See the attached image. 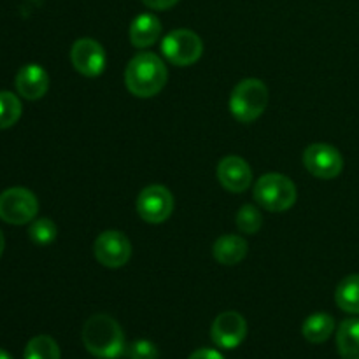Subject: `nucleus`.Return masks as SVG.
I'll return each mask as SVG.
<instances>
[{
  "instance_id": "f257e3e1",
  "label": "nucleus",
  "mask_w": 359,
  "mask_h": 359,
  "mask_svg": "<svg viewBox=\"0 0 359 359\" xmlns=\"http://www.w3.org/2000/svg\"><path fill=\"white\" fill-rule=\"evenodd\" d=\"M81 339L88 353L98 359H118L126 354L123 328L109 314H93L88 318Z\"/></svg>"
},
{
  "instance_id": "f03ea898",
  "label": "nucleus",
  "mask_w": 359,
  "mask_h": 359,
  "mask_svg": "<svg viewBox=\"0 0 359 359\" xmlns=\"http://www.w3.org/2000/svg\"><path fill=\"white\" fill-rule=\"evenodd\" d=\"M168 81V70L163 60L149 51L137 53L125 70V84L133 97H156Z\"/></svg>"
},
{
  "instance_id": "7ed1b4c3",
  "label": "nucleus",
  "mask_w": 359,
  "mask_h": 359,
  "mask_svg": "<svg viewBox=\"0 0 359 359\" xmlns=\"http://www.w3.org/2000/svg\"><path fill=\"white\" fill-rule=\"evenodd\" d=\"M269 105V88L256 77L241 81L230 97V112L237 121L252 123Z\"/></svg>"
},
{
  "instance_id": "20e7f679",
  "label": "nucleus",
  "mask_w": 359,
  "mask_h": 359,
  "mask_svg": "<svg viewBox=\"0 0 359 359\" xmlns=\"http://www.w3.org/2000/svg\"><path fill=\"white\" fill-rule=\"evenodd\" d=\"M255 200L269 212H286L297 203V186L283 174H265L256 181Z\"/></svg>"
},
{
  "instance_id": "39448f33",
  "label": "nucleus",
  "mask_w": 359,
  "mask_h": 359,
  "mask_svg": "<svg viewBox=\"0 0 359 359\" xmlns=\"http://www.w3.org/2000/svg\"><path fill=\"white\" fill-rule=\"evenodd\" d=\"M161 53L172 65L189 67L200 60L203 53V42L198 34L188 28H177L168 32L161 41Z\"/></svg>"
},
{
  "instance_id": "423d86ee",
  "label": "nucleus",
  "mask_w": 359,
  "mask_h": 359,
  "mask_svg": "<svg viewBox=\"0 0 359 359\" xmlns=\"http://www.w3.org/2000/svg\"><path fill=\"white\" fill-rule=\"evenodd\" d=\"M39 200L30 189L9 188L0 193V219L7 224H28L37 217Z\"/></svg>"
},
{
  "instance_id": "0eeeda50",
  "label": "nucleus",
  "mask_w": 359,
  "mask_h": 359,
  "mask_svg": "<svg viewBox=\"0 0 359 359\" xmlns=\"http://www.w3.org/2000/svg\"><path fill=\"white\" fill-rule=\"evenodd\" d=\"M174 210V196L161 184H151L137 196V214L149 224L165 223Z\"/></svg>"
},
{
  "instance_id": "6e6552de",
  "label": "nucleus",
  "mask_w": 359,
  "mask_h": 359,
  "mask_svg": "<svg viewBox=\"0 0 359 359\" xmlns=\"http://www.w3.org/2000/svg\"><path fill=\"white\" fill-rule=\"evenodd\" d=\"M93 255L100 265L107 269H121L132 258V244L121 231H102L93 244Z\"/></svg>"
},
{
  "instance_id": "1a4fd4ad",
  "label": "nucleus",
  "mask_w": 359,
  "mask_h": 359,
  "mask_svg": "<svg viewBox=\"0 0 359 359\" xmlns=\"http://www.w3.org/2000/svg\"><path fill=\"white\" fill-rule=\"evenodd\" d=\"M302 160H304V167L314 177L325 179V181L339 177L344 170L342 154L337 147L330 146V144H311L304 151Z\"/></svg>"
},
{
  "instance_id": "9d476101",
  "label": "nucleus",
  "mask_w": 359,
  "mask_h": 359,
  "mask_svg": "<svg viewBox=\"0 0 359 359\" xmlns=\"http://www.w3.org/2000/svg\"><path fill=\"white\" fill-rule=\"evenodd\" d=\"M72 67L84 77H98L107 65V55L98 41L91 37L77 39L70 48Z\"/></svg>"
},
{
  "instance_id": "9b49d317",
  "label": "nucleus",
  "mask_w": 359,
  "mask_h": 359,
  "mask_svg": "<svg viewBox=\"0 0 359 359\" xmlns=\"http://www.w3.org/2000/svg\"><path fill=\"white\" fill-rule=\"evenodd\" d=\"M212 342L221 349H235L248 337V321L235 311L223 312L214 319L210 326Z\"/></svg>"
},
{
  "instance_id": "f8f14e48",
  "label": "nucleus",
  "mask_w": 359,
  "mask_h": 359,
  "mask_svg": "<svg viewBox=\"0 0 359 359\" xmlns=\"http://www.w3.org/2000/svg\"><path fill=\"white\" fill-rule=\"evenodd\" d=\"M217 181L226 191L242 193L251 186L252 170L241 156H226L217 165Z\"/></svg>"
},
{
  "instance_id": "ddd939ff",
  "label": "nucleus",
  "mask_w": 359,
  "mask_h": 359,
  "mask_svg": "<svg viewBox=\"0 0 359 359\" xmlns=\"http://www.w3.org/2000/svg\"><path fill=\"white\" fill-rule=\"evenodd\" d=\"M16 91L27 100H41L49 90V76L37 63L23 65L16 74Z\"/></svg>"
},
{
  "instance_id": "4468645a",
  "label": "nucleus",
  "mask_w": 359,
  "mask_h": 359,
  "mask_svg": "<svg viewBox=\"0 0 359 359\" xmlns=\"http://www.w3.org/2000/svg\"><path fill=\"white\" fill-rule=\"evenodd\" d=\"M161 21L154 14L142 13L133 18L130 25V42L135 48L146 49L161 37Z\"/></svg>"
},
{
  "instance_id": "2eb2a0df",
  "label": "nucleus",
  "mask_w": 359,
  "mask_h": 359,
  "mask_svg": "<svg viewBox=\"0 0 359 359\" xmlns=\"http://www.w3.org/2000/svg\"><path fill=\"white\" fill-rule=\"evenodd\" d=\"M248 251L249 245L248 242H245V238L233 233L219 237L214 242L212 248V255L214 258H216V262L224 266H233L242 263L245 256H248Z\"/></svg>"
},
{
  "instance_id": "dca6fc26",
  "label": "nucleus",
  "mask_w": 359,
  "mask_h": 359,
  "mask_svg": "<svg viewBox=\"0 0 359 359\" xmlns=\"http://www.w3.org/2000/svg\"><path fill=\"white\" fill-rule=\"evenodd\" d=\"M335 332V319L326 312L309 316L302 325V335L311 344H323Z\"/></svg>"
},
{
  "instance_id": "f3484780",
  "label": "nucleus",
  "mask_w": 359,
  "mask_h": 359,
  "mask_svg": "<svg viewBox=\"0 0 359 359\" xmlns=\"http://www.w3.org/2000/svg\"><path fill=\"white\" fill-rule=\"evenodd\" d=\"M337 349L342 359H359V318L346 319L339 326Z\"/></svg>"
},
{
  "instance_id": "a211bd4d",
  "label": "nucleus",
  "mask_w": 359,
  "mask_h": 359,
  "mask_svg": "<svg viewBox=\"0 0 359 359\" xmlns=\"http://www.w3.org/2000/svg\"><path fill=\"white\" fill-rule=\"evenodd\" d=\"M335 302L340 311L359 314V273L344 277L335 290Z\"/></svg>"
},
{
  "instance_id": "6ab92c4d",
  "label": "nucleus",
  "mask_w": 359,
  "mask_h": 359,
  "mask_svg": "<svg viewBox=\"0 0 359 359\" xmlns=\"http://www.w3.org/2000/svg\"><path fill=\"white\" fill-rule=\"evenodd\" d=\"M25 359H60V347L49 335H37L28 340Z\"/></svg>"
},
{
  "instance_id": "aec40b11",
  "label": "nucleus",
  "mask_w": 359,
  "mask_h": 359,
  "mask_svg": "<svg viewBox=\"0 0 359 359\" xmlns=\"http://www.w3.org/2000/svg\"><path fill=\"white\" fill-rule=\"evenodd\" d=\"M21 100L11 91H0V130H7L16 125L21 118Z\"/></svg>"
},
{
  "instance_id": "412c9836",
  "label": "nucleus",
  "mask_w": 359,
  "mask_h": 359,
  "mask_svg": "<svg viewBox=\"0 0 359 359\" xmlns=\"http://www.w3.org/2000/svg\"><path fill=\"white\" fill-rule=\"evenodd\" d=\"M235 224H237V228L242 233L255 235L262 230L263 216L258 210V207L245 203V205H242L238 209L237 216H235Z\"/></svg>"
},
{
  "instance_id": "4be33fe9",
  "label": "nucleus",
  "mask_w": 359,
  "mask_h": 359,
  "mask_svg": "<svg viewBox=\"0 0 359 359\" xmlns=\"http://www.w3.org/2000/svg\"><path fill=\"white\" fill-rule=\"evenodd\" d=\"M28 235H30V241L34 244L49 245L56 241L58 228H56V224L49 217H39V219H34L30 223Z\"/></svg>"
},
{
  "instance_id": "5701e85b",
  "label": "nucleus",
  "mask_w": 359,
  "mask_h": 359,
  "mask_svg": "<svg viewBox=\"0 0 359 359\" xmlns=\"http://www.w3.org/2000/svg\"><path fill=\"white\" fill-rule=\"evenodd\" d=\"M126 356H128V359H158L160 353H158V347L153 342L140 339L126 347Z\"/></svg>"
},
{
  "instance_id": "b1692460",
  "label": "nucleus",
  "mask_w": 359,
  "mask_h": 359,
  "mask_svg": "<svg viewBox=\"0 0 359 359\" xmlns=\"http://www.w3.org/2000/svg\"><path fill=\"white\" fill-rule=\"evenodd\" d=\"M144 6L153 11H167L170 7L177 6L179 0H142Z\"/></svg>"
},
{
  "instance_id": "393cba45",
  "label": "nucleus",
  "mask_w": 359,
  "mask_h": 359,
  "mask_svg": "<svg viewBox=\"0 0 359 359\" xmlns=\"http://www.w3.org/2000/svg\"><path fill=\"white\" fill-rule=\"evenodd\" d=\"M188 359H224V356L214 349H198L195 351V353H193Z\"/></svg>"
},
{
  "instance_id": "a878e982",
  "label": "nucleus",
  "mask_w": 359,
  "mask_h": 359,
  "mask_svg": "<svg viewBox=\"0 0 359 359\" xmlns=\"http://www.w3.org/2000/svg\"><path fill=\"white\" fill-rule=\"evenodd\" d=\"M4 249H6V238H4L2 230H0V258H2L4 255Z\"/></svg>"
},
{
  "instance_id": "bb28decb",
  "label": "nucleus",
  "mask_w": 359,
  "mask_h": 359,
  "mask_svg": "<svg viewBox=\"0 0 359 359\" xmlns=\"http://www.w3.org/2000/svg\"><path fill=\"white\" fill-rule=\"evenodd\" d=\"M0 359H13L9 356V353H6L4 349H0Z\"/></svg>"
}]
</instances>
